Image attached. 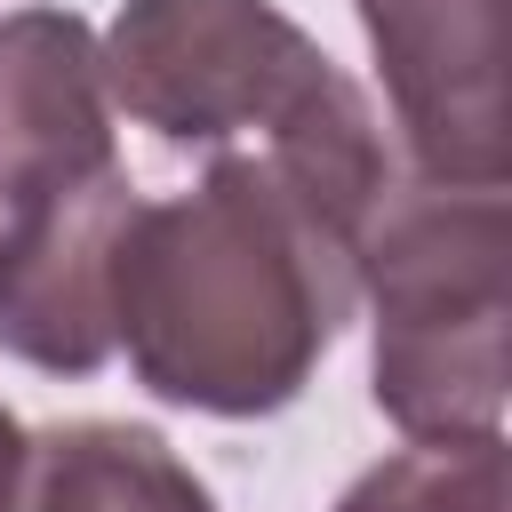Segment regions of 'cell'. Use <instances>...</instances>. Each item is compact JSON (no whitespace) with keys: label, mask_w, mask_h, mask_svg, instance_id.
<instances>
[{"label":"cell","mask_w":512,"mask_h":512,"mask_svg":"<svg viewBox=\"0 0 512 512\" xmlns=\"http://www.w3.org/2000/svg\"><path fill=\"white\" fill-rule=\"evenodd\" d=\"M360 296V232L264 152H216L176 200L136 208L112 280V336L152 400L280 416Z\"/></svg>","instance_id":"1"},{"label":"cell","mask_w":512,"mask_h":512,"mask_svg":"<svg viewBox=\"0 0 512 512\" xmlns=\"http://www.w3.org/2000/svg\"><path fill=\"white\" fill-rule=\"evenodd\" d=\"M96 48L104 88L160 144L240 152V136H256V152L352 232H368L400 184L368 96L272 0H120Z\"/></svg>","instance_id":"2"},{"label":"cell","mask_w":512,"mask_h":512,"mask_svg":"<svg viewBox=\"0 0 512 512\" xmlns=\"http://www.w3.org/2000/svg\"><path fill=\"white\" fill-rule=\"evenodd\" d=\"M512 208L472 184H392L360 232V288L376 304V408L408 440L504 432V320H512Z\"/></svg>","instance_id":"3"},{"label":"cell","mask_w":512,"mask_h":512,"mask_svg":"<svg viewBox=\"0 0 512 512\" xmlns=\"http://www.w3.org/2000/svg\"><path fill=\"white\" fill-rule=\"evenodd\" d=\"M360 32L384 64V96L416 176L504 192L512 176L504 0H360Z\"/></svg>","instance_id":"4"},{"label":"cell","mask_w":512,"mask_h":512,"mask_svg":"<svg viewBox=\"0 0 512 512\" xmlns=\"http://www.w3.org/2000/svg\"><path fill=\"white\" fill-rule=\"evenodd\" d=\"M136 208L144 200L120 160L16 208V224L0 232V352L40 376H96L120 352L112 280Z\"/></svg>","instance_id":"5"},{"label":"cell","mask_w":512,"mask_h":512,"mask_svg":"<svg viewBox=\"0 0 512 512\" xmlns=\"http://www.w3.org/2000/svg\"><path fill=\"white\" fill-rule=\"evenodd\" d=\"M96 168H112V88L88 16H0V200L24 208Z\"/></svg>","instance_id":"6"},{"label":"cell","mask_w":512,"mask_h":512,"mask_svg":"<svg viewBox=\"0 0 512 512\" xmlns=\"http://www.w3.org/2000/svg\"><path fill=\"white\" fill-rule=\"evenodd\" d=\"M0 512H216L200 472L152 424H48L16 448Z\"/></svg>","instance_id":"7"},{"label":"cell","mask_w":512,"mask_h":512,"mask_svg":"<svg viewBox=\"0 0 512 512\" xmlns=\"http://www.w3.org/2000/svg\"><path fill=\"white\" fill-rule=\"evenodd\" d=\"M336 512H512V456L504 432H440L384 464H368Z\"/></svg>","instance_id":"8"},{"label":"cell","mask_w":512,"mask_h":512,"mask_svg":"<svg viewBox=\"0 0 512 512\" xmlns=\"http://www.w3.org/2000/svg\"><path fill=\"white\" fill-rule=\"evenodd\" d=\"M16 448H24V432H16V416L0 408V488H8V472H16Z\"/></svg>","instance_id":"9"}]
</instances>
